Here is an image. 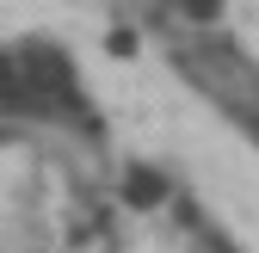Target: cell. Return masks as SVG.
<instances>
[{
    "instance_id": "1",
    "label": "cell",
    "mask_w": 259,
    "mask_h": 253,
    "mask_svg": "<svg viewBox=\"0 0 259 253\" xmlns=\"http://www.w3.org/2000/svg\"><path fill=\"white\" fill-rule=\"evenodd\" d=\"M123 198L130 204H160V198H167V179H160L154 167H130L123 173Z\"/></svg>"
},
{
    "instance_id": "2",
    "label": "cell",
    "mask_w": 259,
    "mask_h": 253,
    "mask_svg": "<svg viewBox=\"0 0 259 253\" xmlns=\"http://www.w3.org/2000/svg\"><path fill=\"white\" fill-rule=\"evenodd\" d=\"M0 105H31V93L19 80V62L13 56H0Z\"/></svg>"
},
{
    "instance_id": "3",
    "label": "cell",
    "mask_w": 259,
    "mask_h": 253,
    "mask_svg": "<svg viewBox=\"0 0 259 253\" xmlns=\"http://www.w3.org/2000/svg\"><path fill=\"white\" fill-rule=\"evenodd\" d=\"M179 7H185L191 19H216V13H222V0H179Z\"/></svg>"
}]
</instances>
